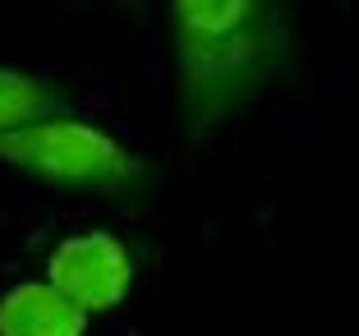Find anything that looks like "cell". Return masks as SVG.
<instances>
[{"label": "cell", "mask_w": 359, "mask_h": 336, "mask_svg": "<svg viewBox=\"0 0 359 336\" xmlns=\"http://www.w3.org/2000/svg\"><path fill=\"white\" fill-rule=\"evenodd\" d=\"M175 116L189 143L244 120L295 69L290 0H166Z\"/></svg>", "instance_id": "6da1fadb"}, {"label": "cell", "mask_w": 359, "mask_h": 336, "mask_svg": "<svg viewBox=\"0 0 359 336\" xmlns=\"http://www.w3.org/2000/svg\"><path fill=\"white\" fill-rule=\"evenodd\" d=\"M0 166L55 194L129 199L152 184V161L83 116H46L0 134Z\"/></svg>", "instance_id": "7a4b0ae2"}, {"label": "cell", "mask_w": 359, "mask_h": 336, "mask_svg": "<svg viewBox=\"0 0 359 336\" xmlns=\"http://www.w3.org/2000/svg\"><path fill=\"white\" fill-rule=\"evenodd\" d=\"M46 281L74 309H83L88 318H102V314H116L129 300V290L138 281V263L116 231L88 226V231H69L51 244Z\"/></svg>", "instance_id": "3957f363"}, {"label": "cell", "mask_w": 359, "mask_h": 336, "mask_svg": "<svg viewBox=\"0 0 359 336\" xmlns=\"http://www.w3.org/2000/svg\"><path fill=\"white\" fill-rule=\"evenodd\" d=\"M93 318L74 309L46 276L14 281L0 295V336H88Z\"/></svg>", "instance_id": "277c9868"}, {"label": "cell", "mask_w": 359, "mask_h": 336, "mask_svg": "<svg viewBox=\"0 0 359 336\" xmlns=\"http://www.w3.org/2000/svg\"><path fill=\"white\" fill-rule=\"evenodd\" d=\"M60 111H65V93L51 79L0 60V134L19 129V125H32V120L60 116Z\"/></svg>", "instance_id": "5b68a950"}, {"label": "cell", "mask_w": 359, "mask_h": 336, "mask_svg": "<svg viewBox=\"0 0 359 336\" xmlns=\"http://www.w3.org/2000/svg\"><path fill=\"white\" fill-rule=\"evenodd\" d=\"M116 5H125V10H143L148 0H116Z\"/></svg>", "instance_id": "8992f818"}]
</instances>
